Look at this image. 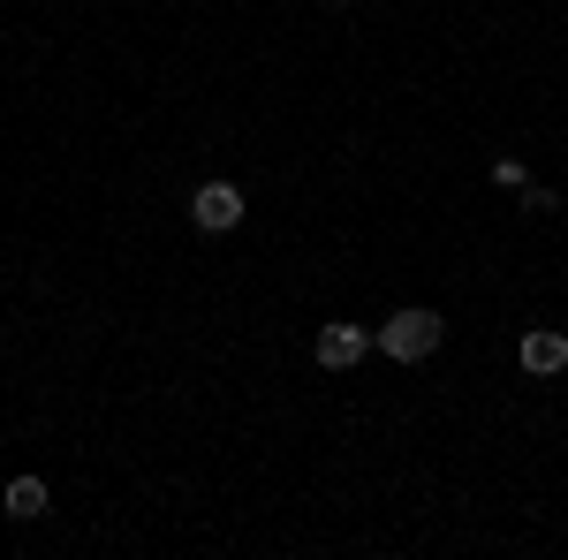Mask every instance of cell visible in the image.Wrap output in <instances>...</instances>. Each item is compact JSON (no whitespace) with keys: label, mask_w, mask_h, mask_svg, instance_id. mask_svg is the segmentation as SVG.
Wrapping results in <instances>:
<instances>
[{"label":"cell","mask_w":568,"mask_h":560,"mask_svg":"<svg viewBox=\"0 0 568 560\" xmlns=\"http://www.w3.org/2000/svg\"><path fill=\"white\" fill-rule=\"evenodd\" d=\"M439 342H447V318H439V310H425V303L394 310L387 326H379V348H387L394 364H425V356H433Z\"/></svg>","instance_id":"6da1fadb"},{"label":"cell","mask_w":568,"mask_h":560,"mask_svg":"<svg viewBox=\"0 0 568 560\" xmlns=\"http://www.w3.org/2000/svg\"><path fill=\"white\" fill-rule=\"evenodd\" d=\"M243 213H251V205H243V190H235V182H205V190L190 197V220H197L205 235H227V227H243Z\"/></svg>","instance_id":"7a4b0ae2"},{"label":"cell","mask_w":568,"mask_h":560,"mask_svg":"<svg viewBox=\"0 0 568 560\" xmlns=\"http://www.w3.org/2000/svg\"><path fill=\"white\" fill-rule=\"evenodd\" d=\"M372 348H379V334H364V326H318L311 356H318L326 371H356V364H364Z\"/></svg>","instance_id":"3957f363"},{"label":"cell","mask_w":568,"mask_h":560,"mask_svg":"<svg viewBox=\"0 0 568 560\" xmlns=\"http://www.w3.org/2000/svg\"><path fill=\"white\" fill-rule=\"evenodd\" d=\"M516 364H524L530 379H554V371H568V334H554V326H530L524 348H516Z\"/></svg>","instance_id":"277c9868"},{"label":"cell","mask_w":568,"mask_h":560,"mask_svg":"<svg viewBox=\"0 0 568 560\" xmlns=\"http://www.w3.org/2000/svg\"><path fill=\"white\" fill-rule=\"evenodd\" d=\"M0 508H8L16 522H39V516H45V477H8Z\"/></svg>","instance_id":"5b68a950"},{"label":"cell","mask_w":568,"mask_h":560,"mask_svg":"<svg viewBox=\"0 0 568 560\" xmlns=\"http://www.w3.org/2000/svg\"><path fill=\"white\" fill-rule=\"evenodd\" d=\"M516 197H524V213H561V190H546V182H524V190H516Z\"/></svg>","instance_id":"8992f818"},{"label":"cell","mask_w":568,"mask_h":560,"mask_svg":"<svg viewBox=\"0 0 568 560\" xmlns=\"http://www.w3.org/2000/svg\"><path fill=\"white\" fill-rule=\"evenodd\" d=\"M485 174H493L500 190H524V182H530V167H524V160H516V152H500V160H493V167H485Z\"/></svg>","instance_id":"52a82bcc"},{"label":"cell","mask_w":568,"mask_h":560,"mask_svg":"<svg viewBox=\"0 0 568 560\" xmlns=\"http://www.w3.org/2000/svg\"><path fill=\"white\" fill-rule=\"evenodd\" d=\"M334 8H349V0H334Z\"/></svg>","instance_id":"ba28073f"}]
</instances>
